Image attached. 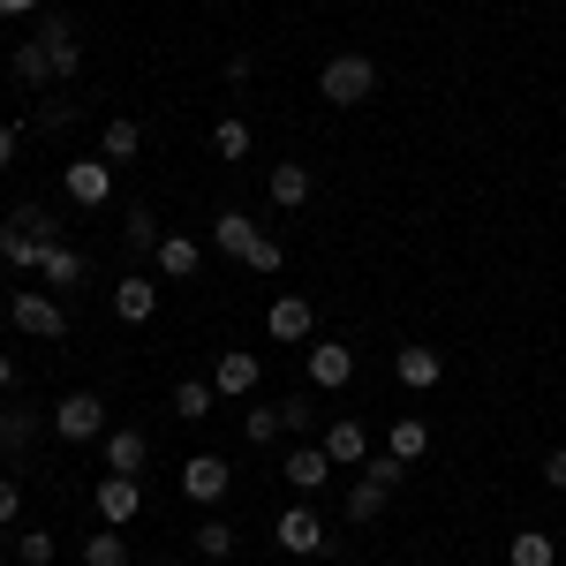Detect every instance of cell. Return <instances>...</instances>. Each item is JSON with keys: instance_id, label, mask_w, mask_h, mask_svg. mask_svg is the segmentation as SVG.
Masks as SVG:
<instances>
[{"instance_id": "cell-38", "label": "cell", "mask_w": 566, "mask_h": 566, "mask_svg": "<svg viewBox=\"0 0 566 566\" xmlns=\"http://www.w3.org/2000/svg\"><path fill=\"white\" fill-rule=\"evenodd\" d=\"M15 522H23V483L0 476V528H15Z\"/></svg>"}, {"instance_id": "cell-40", "label": "cell", "mask_w": 566, "mask_h": 566, "mask_svg": "<svg viewBox=\"0 0 566 566\" xmlns=\"http://www.w3.org/2000/svg\"><path fill=\"white\" fill-rule=\"evenodd\" d=\"M15 159H23V129H15V122H0V175H8Z\"/></svg>"}, {"instance_id": "cell-11", "label": "cell", "mask_w": 566, "mask_h": 566, "mask_svg": "<svg viewBox=\"0 0 566 566\" xmlns=\"http://www.w3.org/2000/svg\"><path fill=\"white\" fill-rule=\"evenodd\" d=\"M144 514V476H98V522L129 528Z\"/></svg>"}, {"instance_id": "cell-13", "label": "cell", "mask_w": 566, "mask_h": 566, "mask_svg": "<svg viewBox=\"0 0 566 566\" xmlns=\"http://www.w3.org/2000/svg\"><path fill=\"white\" fill-rule=\"evenodd\" d=\"M317 446H325V461H333V469H363V461H370V431H363L355 416L325 423V438H317Z\"/></svg>"}, {"instance_id": "cell-19", "label": "cell", "mask_w": 566, "mask_h": 566, "mask_svg": "<svg viewBox=\"0 0 566 566\" xmlns=\"http://www.w3.org/2000/svg\"><path fill=\"white\" fill-rule=\"evenodd\" d=\"M392 378H400L408 392H431L438 378H446V355H438V348H400V355H392Z\"/></svg>"}, {"instance_id": "cell-31", "label": "cell", "mask_w": 566, "mask_h": 566, "mask_svg": "<svg viewBox=\"0 0 566 566\" xmlns=\"http://www.w3.org/2000/svg\"><path fill=\"white\" fill-rule=\"evenodd\" d=\"M234 544H242V536H234V522H227V514H205V528H197V552H205V559H234Z\"/></svg>"}, {"instance_id": "cell-7", "label": "cell", "mask_w": 566, "mask_h": 566, "mask_svg": "<svg viewBox=\"0 0 566 566\" xmlns=\"http://www.w3.org/2000/svg\"><path fill=\"white\" fill-rule=\"evenodd\" d=\"M303 378H310V392H348L355 386V348H340V340H310Z\"/></svg>"}, {"instance_id": "cell-20", "label": "cell", "mask_w": 566, "mask_h": 566, "mask_svg": "<svg viewBox=\"0 0 566 566\" xmlns=\"http://www.w3.org/2000/svg\"><path fill=\"white\" fill-rule=\"evenodd\" d=\"M53 431L39 408H0V461H15V453H31V438Z\"/></svg>"}, {"instance_id": "cell-24", "label": "cell", "mask_w": 566, "mask_h": 566, "mask_svg": "<svg viewBox=\"0 0 566 566\" xmlns=\"http://www.w3.org/2000/svg\"><path fill=\"white\" fill-rule=\"evenodd\" d=\"M506 566H559V544L544 528H514L506 536Z\"/></svg>"}, {"instance_id": "cell-26", "label": "cell", "mask_w": 566, "mask_h": 566, "mask_svg": "<svg viewBox=\"0 0 566 566\" xmlns=\"http://www.w3.org/2000/svg\"><path fill=\"white\" fill-rule=\"evenodd\" d=\"M8 76H15V84H23V91L53 84V61H45V45H39V39H23V45H15V53H8Z\"/></svg>"}, {"instance_id": "cell-45", "label": "cell", "mask_w": 566, "mask_h": 566, "mask_svg": "<svg viewBox=\"0 0 566 566\" xmlns=\"http://www.w3.org/2000/svg\"><path fill=\"white\" fill-rule=\"evenodd\" d=\"M0 219H8V212H0Z\"/></svg>"}, {"instance_id": "cell-8", "label": "cell", "mask_w": 566, "mask_h": 566, "mask_svg": "<svg viewBox=\"0 0 566 566\" xmlns=\"http://www.w3.org/2000/svg\"><path fill=\"white\" fill-rule=\"evenodd\" d=\"M61 189H69V205L98 212V205H114V167L106 159H69L61 167Z\"/></svg>"}, {"instance_id": "cell-9", "label": "cell", "mask_w": 566, "mask_h": 566, "mask_svg": "<svg viewBox=\"0 0 566 566\" xmlns=\"http://www.w3.org/2000/svg\"><path fill=\"white\" fill-rule=\"evenodd\" d=\"M227 483H234V469H227L219 453H189V461H181V499H189V506H219Z\"/></svg>"}, {"instance_id": "cell-27", "label": "cell", "mask_w": 566, "mask_h": 566, "mask_svg": "<svg viewBox=\"0 0 566 566\" xmlns=\"http://www.w3.org/2000/svg\"><path fill=\"white\" fill-rule=\"evenodd\" d=\"M159 272H167V280H197V272H205V250H197L189 234H167V242H159Z\"/></svg>"}, {"instance_id": "cell-42", "label": "cell", "mask_w": 566, "mask_h": 566, "mask_svg": "<svg viewBox=\"0 0 566 566\" xmlns=\"http://www.w3.org/2000/svg\"><path fill=\"white\" fill-rule=\"evenodd\" d=\"M45 0H0V23H15V15H39Z\"/></svg>"}, {"instance_id": "cell-25", "label": "cell", "mask_w": 566, "mask_h": 566, "mask_svg": "<svg viewBox=\"0 0 566 566\" xmlns=\"http://www.w3.org/2000/svg\"><path fill=\"white\" fill-rule=\"evenodd\" d=\"M386 453L392 461H423V453H431V423H423V416H400L386 431Z\"/></svg>"}, {"instance_id": "cell-12", "label": "cell", "mask_w": 566, "mask_h": 566, "mask_svg": "<svg viewBox=\"0 0 566 566\" xmlns=\"http://www.w3.org/2000/svg\"><path fill=\"white\" fill-rule=\"evenodd\" d=\"M114 317H122V325H151V317H159V287H151L144 272H122V280H114Z\"/></svg>"}, {"instance_id": "cell-21", "label": "cell", "mask_w": 566, "mask_h": 566, "mask_svg": "<svg viewBox=\"0 0 566 566\" xmlns=\"http://www.w3.org/2000/svg\"><path fill=\"white\" fill-rule=\"evenodd\" d=\"M258 234H264V227L250 212H219L212 219V250H219V258H234V264L250 258V242H258Z\"/></svg>"}, {"instance_id": "cell-28", "label": "cell", "mask_w": 566, "mask_h": 566, "mask_svg": "<svg viewBox=\"0 0 566 566\" xmlns=\"http://www.w3.org/2000/svg\"><path fill=\"white\" fill-rule=\"evenodd\" d=\"M84 566H129V536H122V528H91L84 536Z\"/></svg>"}, {"instance_id": "cell-2", "label": "cell", "mask_w": 566, "mask_h": 566, "mask_svg": "<svg viewBox=\"0 0 566 566\" xmlns=\"http://www.w3.org/2000/svg\"><path fill=\"white\" fill-rule=\"evenodd\" d=\"M378 84H386V69H378L370 53H355V45H348V53H333V61L317 69V98H325V106H370Z\"/></svg>"}, {"instance_id": "cell-3", "label": "cell", "mask_w": 566, "mask_h": 566, "mask_svg": "<svg viewBox=\"0 0 566 566\" xmlns=\"http://www.w3.org/2000/svg\"><path fill=\"white\" fill-rule=\"evenodd\" d=\"M8 317H15V333H31V340H69V310L53 287H15L8 295Z\"/></svg>"}, {"instance_id": "cell-5", "label": "cell", "mask_w": 566, "mask_h": 566, "mask_svg": "<svg viewBox=\"0 0 566 566\" xmlns=\"http://www.w3.org/2000/svg\"><path fill=\"white\" fill-rule=\"evenodd\" d=\"M272 536H280V552H295V559H317V552H333V536H325V514H317L310 499H295V506L272 522Z\"/></svg>"}, {"instance_id": "cell-33", "label": "cell", "mask_w": 566, "mask_h": 566, "mask_svg": "<svg viewBox=\"0 0 566 566\" xmlns=\"http://www.w3.org/2000/svg\"><path fill=\"white\" fill-rule=\"evenodd\" d=\"M212 151H219V159H250V122H242V114H227V122L212 129Z\"/></svg>"}, {"instance_id": "cell-1", "label": "cell", "mask_w": 566, "mask_h": 566, "mask_svg": "<svg viewBox=\"0 0 566 566\" xmlns=\"http://www.w3.org/2000/svg\"><path fill=\"white\" fill-rule=\"evenodd\" d=\"M53 242H61V219L45 212V205H15V212L0 219V264L8 272H39Z\"/></svg>"}, {"instance_id": "cell-4", "label": "cell", "mask_w": 566, "mask_h": 566, "mask_svg": "<svg viewBox=\"0 0 566 566\" xmlns=\"http://www.w3.org/2000/svg\"><path fill=\"white\" fill-rule=\"evenodd\" d=\"M45 423H53V438H69V446H91V438H106V400L98 392H61L45 408Z\"/></svg>"}, {"instance_id": "cell-32", "label": "cell", "mask_w": 566, "mask_h": 566, "mask_svg": "<svg viewBox=\"0 0 566 566\" xmlns=\"http://www.w3.org/2000/svg\"><path fill=\"white\" fill-rule=\"evenodd\" d=\"M280 431H287V423H280V400H258V408L242 416V438H250V446H272Z\"/></svg>"}, {"instance_id": "cell-35", "label": "cell", "mask_w": 566, "mask_h": 566, "mask_svg": "<svg viewBox=\"0 0 566 566\" xmlns=\"http://www.w3.org/2000/svg\"><path fill=\"white\" fill-rule=\"evenodd\" d=\"M280 264H287V250H280L272 234H258V242H250V258H242V272H258V280H272Z\"/></svg>"}, {"instance_id": "cell-22", "label": "cell", "mask_w": 566, "mask_h": 566, "mask_svg": "<svg viewBox=\"0 0 566 566\" xmlns=\"http://www.w3.org/2000/svg\"><path fill=\"white\" fill-rule=\"evenodd\" d=\"M159 242H167V227L144 212V205H129V212H122V250H129V258H159Z\"/></svg>"}, {"instance_id": "cell-41", "label": "cell", "mask_w": 566, "mask_h": 566, "mask_svg": "<svg viewBox=\"0 0 566 566\" xmlns=\"http://www.w3.org/2000/svg\"><path fill=\"white\" fill-rule=\"evenodd\" d=\"M544 483H552V491H566V446H552V453H544Z\"/></svg>"}, {"instance_id": "cell-43", "label": "cell", "mask_w": 566, "mask_h": 566, "mask_svg": "<svg viewBox=\"0 0 566 566\" xmlns=\"http://www.w3.org/2000/svg\"><path fill=\"white\" fill-rule=\"evenodd\" d=\"M8 386H23V363H15V355L0 348V392H8Z\"/></svg>"}, {"instance_id": "cell-14", "label": "cell", "mask_w": 566, "mask_h": 566, "mask_svg": "<svg viewBox=\"0 0 566 566\" xmlns=\"http://www.w3.org/2000/svg\"><path fill=\"white\" fill-rule=\"evenodd\" d=\"M258 378H264V363H258L250 348H227V355L212 363V386L227 392V400H250V392H258Z\"/></svg>"}, {"instance_id": "cell-34", "label": "cell", "mask_w": 566, "mask_h": 566, "mask_svg": "<svg viewBox=\"0 0 566 566\" xmlns=\"http://www.w3.org/2000/svg\"><path fill=\"white\" fill-rule=\"evenodd\" d=\"M53 552H61L53 528H23V536H15V559H23V566H53Z\"/></svg>"}, {"instance_id": "cell-6", "label": "cell", "mask_w": 566, "mask_h": 566, "mask_svg": "<svg viewBox=\"0 0 566 566\" xmlns=\"http://www.w3.org/2000/svg\"><path fill=\"white\" fill-rule=\"evenodd\" d=\"M39 45H45V61H53V84H69V76H84V45H76V15H61V8H45V23H39Z\"/></svg>"}, {"instance_id": "cell-10", "label": "cell", "mask_w": 566, "mask_h": 566, "mask_svg": "<svg viewBox=\"0 0 566 566\" xmlns=\"http://www.w3.org/2000/svg\"><path fill=\"white\" fill-rule=\"evenodd\" d=\"M264 333H272L280 348H303L310 333H317V310H310V295H280V303L264 310Z\"/></svg>"}, {"instance_id": "cell-29", "label": "cell", "mask_w": 566, "mask_h": 566, "mask_svg": "<svg viewBox=\"0 0 566 566\" xmlns=\"http://www.w3.org/2000/svg\"><path fill=\"white\" fill-rule=\"evenodd\" d=\"M212 400H219V386L181 378V386H175V416H181V423H205V416H212Z\"/></svg>"}, {"instance_id": "cell-17", "label": "cell", "mask_w": 566, "mask_h": 566, "mask_svg": "<svg viewBox=\"0 0 566 566\" xmlns=\"http://www.w3.org/2000/svg\"><path fill=\"white\" fill-rule=\"evenodd\" d=\"M144 461H151V438L122 423V431H106V476H144Z\"/></svg>"}, {"instance_id": "cell-18", "label": "cell", "mask_w": 566, "mask_h": 566, "mask_svg": "<svg viewBox=\"0 0 566 566\" xmlns=\"http://www.w3.org/2000/svg\"><path fill=\"white\" fill-rule=\"evenodd\" d=\"M280 476L295 483V499H317V491H325V476H333V461H325V446H295V453L280 461Z\"/></svg>"}, {"instance_id": "cell-16", "label": "cell", "mask_w": 566, "mask_h": 566, "mask_svg": "<svg viewBox=\"0 0 566 566\" xmlns=\"http://www.w3.org/2000/svg\"><path fill=\"white\" fill-rule=\"evenodd\" d=\"M98 159H106V167H129V159H144V122H136V114H114V122L98 129Z\"/></svg>"}, {"instance_id": "cell-15", "label": "cell", "mask_w": 566, "mask_h": 566, "mask_svg": "<svg viewBox=\"0 0 566 566\" xmlns=\"http://www.w3.org/2000/svg\"><path fill=\"white\" fill-rule=\"evenodd\" d=\"M264 197H272L280 212H303V205H310V167H303V159H280V167H264Z\"/></svg>"}, {"instance_id": "cell-36", "label": "cell", "mask_w": 566, "mask_h": 566, "mask_svg": "<svg viewBox=\"0 0 566 566\" xmlns=\"http://www.w3.org/2000/svg\"><path fill=\"white\" fill-rule=\"evenodd\" d=\"M280 423L287 431H317V392H287L280 400Z\"/></svg>"}, {"instance_id": "cell-30", "label": "cell", "mask_w": 566, "mask_h": 566, "mask_svg": "<svg viewBox=\"0 0 566 566\" xmlns=\"http://www.w3.org/2000/svg\"><path fill=\"white\" fill-rule=\"evenodd\" d=\"M386 499H392V491H386V483H370V476H363V483H348V522H363V528H370L378 514H386Z\"/></svg>"}, {"instance_id": "cell-23", "label": "cell", "mask_w": 566, "mask_h": 566, "mask_svg": "<svg viewBox=\"0 0 566 566\" xmlns=\"http://www.w3.org/2000/svg\"><path fill=\"white\" fill-rule=\"evenodd\" d=\"M84 272H91V258H84V250H69V242H53V250H45V264H39V280L53 287V295H61V287H76Z\"/></svg>"}, {"instance_id": "cell-37", "label": "cell", "mask_w": 566, "mask_h": 566, "mask_svg": "<svg viewBox=\"0 0 566 566\" xmlns=\"http://www.w3.org/2000/svg\"><path fill=\"white\" fill-rule=\"evenodd\" d=\"M363 476H370V483H386V491H392V483L408 476V461H392V453H370V461H363Z\"/></svg>"}, {"instance_id": "cell-44", "label": "cell", "mask_w": 566, "mask_h": 566, "mask_svg": "<svg viewBox=\"0 0 566 566\" xmlns=\"http://www.w3.org/2000/svg\"><path fill=\"white\" fill-rule=\"evenodd\" d=\"M167 566H189V559H167Z\"/></svg>"}, {"instance_id": "cell-39", "label": "cell", "mask_w": 566, "mask_h": 566, "mask_svg": "<svg viewBox=\"0 0 566 566\" xmlns=\"http://www.w3.org/2000/svg\"><path fill=\"white\" fill-rule=\"evenodd\" d=\"M250 76H258V53H250V45H234V53H227V84L242 91Z\"/></svg>"}]
</instances>
